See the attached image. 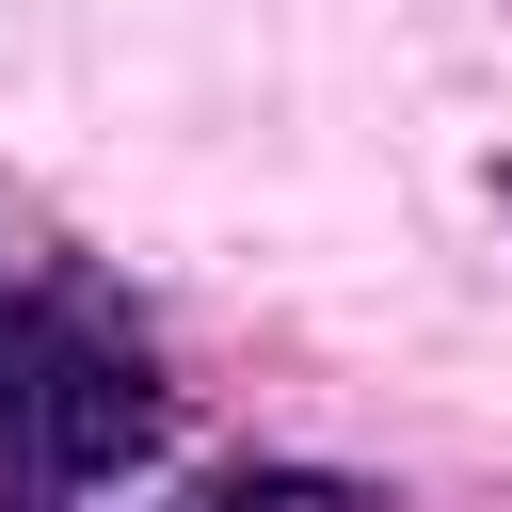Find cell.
Wrapping results in <instances>:
<instances>
[{
    "label": "cell",
    "mask_w": 512,
    "mask_h": 512,
    "mask_svg": "<svg viewBox=\"0 0 512 512\" xmlns=\"http://www.w3.org/2000/svg\"><path fill=\"white\" fill-rule=\"evenodd\" d=\"M496 208H512V176H496Z\"/></svg>",
    "instance_id": "3"
},
{
    "label": "cell",
    "mask_w": 512,
    "mask_h": 512,
    "mask_svg": "<svg viewBox=\"0 0 512 512\" xmlns=\"http://www.w3.org/2000/svg\"><path fill=\"white\" fill-rule=\"evenodd\" d=\"M192 512H400V496L352 480V464H208Z\"/></svg>",
    "instance_id": "2"
},
{
    "label": "cell",
    "mask_w": 512,
    "mask_h": 512,
    "mask_svg": "<svg viewBox=\"0 0 512 512\" xmlns=\"http://www.w3.org/2000/svg\"><path fill=\"white\" fill-rule=\"evenodd\" d=\"M160 432H176V400L144 384V352H112V336H80V320L0 336V448H16L32 496H96V480L160 464Z\"/></svg>",
    "instance_id": "1"
}]
</instances>
